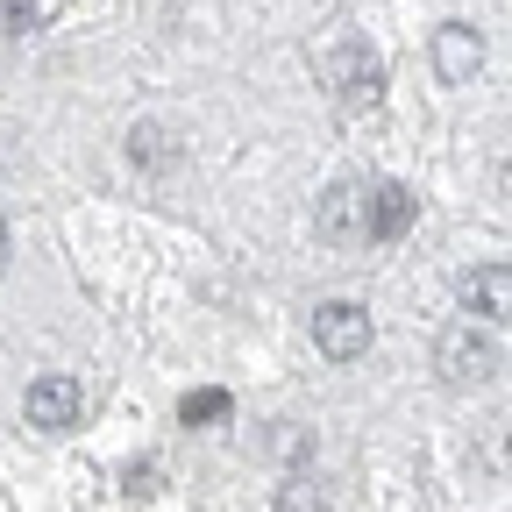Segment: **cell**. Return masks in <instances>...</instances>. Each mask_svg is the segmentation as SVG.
I'll list each match as a JSON object with an SVG mask.
<instances>
[{"label": "cell", "instance_id": "cell-4", "mask_svg": "<svg viewBox=\"0 0 512 512\" xmlns=\"http://www.w3.org/2000/svg\"><path fill=\"white\" fill-rule=\"evenodd\" d=\"M434 72H441V86H470V79L484 72V36H477L470 22L434 29Z\"/></svg>", "mask_w": 512, "mask_h": 512}, {"label": "cell", "instance_id": "cell-7", "mask_svg": "<svg viewBox=\"0 0 512 512\" xmlns=\"http://www.w3.org/2000/svg\"><path fill=\"white\" fill-rule=\"evenodd\" d=\"M456 299L477 313V320H512V264H477L456 278Z\"/></svg>", "mask_w": 512, "mask_h": 512}, {"label": "cell", "instance_id": "cell-8", "mask_svg": "<svg viewBox=\"0 0 512 512\" xmlns=\"http://www.w3.org/2000/svg\"><path fill=\"white\" fill-rule=\"evenodd\" d=\"M328 242H363L370 235V192L356 185H328V200H320V221H313Z\"/></svg>", "mask_w": 512, "mask_h": 512}, {"label": "cell", "instance_id": "cell-11", "mask_svg": "<svg viewBox=\"0 0 512 512\" xmlns=\"http://www.w3.org/2000/svg\"><path fill=\"white\" fill-rule=\"evenodd\" d=\"M228 413H235V399L221 392V384H200V392L178 399V420H185V427H214V420H228Z\"/></svg>", "mask_w": 512, "mask_h": 512}, {"label": "cell", "instance_id": "cell-16", "mask_svg": "<svg viewBox=\"0 0 512 512\" xmlns=\"http://www.w3.org/2000/svg\"><path fill=\"white\" fill-rule=\"evenodd\" d=\"M8 256H15V242H8V221H0V271H8Z\"/></svg>", "mask_w": 512, "mask_h": 512}, {"label": "cell", "instance_id": "cell-12", "mask_svg": "<svg viewBox=\"0 0 512 512\" xmlns=\"http://www.w3.org/2000/svg\"><path fill=\"white\" fill-rule=\"evenodd\" d=\"M477 470H491V477H512V420H498V434L477 448Z\"/></svg>", "mask_w": 512, "mask_h": 512}, {"label": "cell", "instance_id": "cell-5", "mask_svg": "<svg viewBox=\"0 0 512 512\" xmlns=\"http://www.w3.org/2000/svg\"><path fill=\"white\" fill-rule=\"evenodd\" d=\"M22 413H29V427H50V434L79 427V377H36L22 392Z\"/></svg>", "mask_w": 512, "mask_h": 512}, {"label": "cell", "instance_id": "cell-1", "mask_svg": "<svg viewBox=\"0 0 512 512\" xmlns=\"http://www.w3.org/2000/svg\"><path fill=\"white\" fill-rule=\"evenodd\" d=\"M320 79H328V93H335L349 114H370V107H384V57H377L363 36H342V43H328V57H320Z\"/></svg>", "mask_w": 512, "mask_h": 512}, {"label": "cell", "instance_id": "cell-10", "mask_svg": "<svg viewBox=\"0 0 512 512\" xmlns=\"http://www.w3.org/2000/svg\"><path fill=\"white\" fill-rule=\"evenodd\" d=\"M278 512H335V491L328 477H313V470H292L278 484Z\"/></svg>", "mask_w": 512, "mask_h": 512}, {"label": "cell", "instance_id": "cell-3", "mask_svg": "<svg viewBox=\"0 0 512 512\" xmlns=\"http://www.w3.org/2000/svg\"><path fill=\"white\" fill-rule=\"evenodd\" d=\"M370 342H377V328H370V313L356 299H328V306L313 313V349L328 356V363H356Z\"/></svg>", "mask_w": 512, "mask_h": 512}, {"label": "cell", "instance_id": "cell-13", "mask_svg": "<svg viewBox=\"0 0 512 512\" xmlns=\"http://www.w3.org/2000/svg\"><path fill=\"white\" fill-rule=\"evenodd\" d=\"M121 491H128V498H157V491H164V463H128V470H121Z\"/></svg>", "mask_w": 512, "mask_h": 512}, {"label": "cell", "instance_id": "cell-15", "mask_svg": "<svg viewBox=\"0 0 512 512\" xmlns=\"http://www.w3.org/2000/svg\"><path fill=\"white\" fill-rule=\"evenodd\" d=\"M278 448H285V456H313V427L299 434V427H278Z\"/></svg>", "mask_w": 512, "mask_h": 512}, {"label": "cell", "instance_id": "cell-9", "mask_svg": "<svg viewBox=\"0 0 512 512\" xmlns=\"http://www.w3.org/2000/svg\"><path fill=\"white\" fill-rule=\"evenodd\" d=\"M420 221V200L406 185H370V242H399Z\"/></svg>", "mask_w": 512, "mask_h": 512}, {"label": "cell", "instance_id": "cell-6", "mask_svg": "<svg viewBox=\"0 0 512 512\" xmlns=\"http://www.w3.org/2000/svg\"><path fill=\"white\" fill-rule=\"evenodd\" d=\"M128 164L150 171V178H171L185 164V136L171 121H136V128H128Z\"/></svg>", "mask_w": 512, "mask_h": 512}, {"label": "cell", "instance_id": "cell-2", "mask_svg": "<svg viewBox=\"0 0 512 512\" xmlns=\"http://www.w3.org/2000/svg\"><path fill=\"white\" fill-rule=\"evenodd\" d=\"M498 363H505V342L484 328L477 313H470V320H456V328H441V342H434V370H441V384H456V392L484 384Z\"/></svg>", "mask_w": 512, "mask_h": 512}, {"label": "cell", "instance_id": "cell-14", "mask_svg": "<svg viewBox=\"0 0 512 512\" xmlns=\"http://www.w3.org/2000/svg\"><path fill=\"white\" fill-rule=\"evenodd\" d=\"M0 29H8V36L36 29V0H0Z\"/></svg>", "mask_w": 512, "mask_h": 512}]
</instances>
